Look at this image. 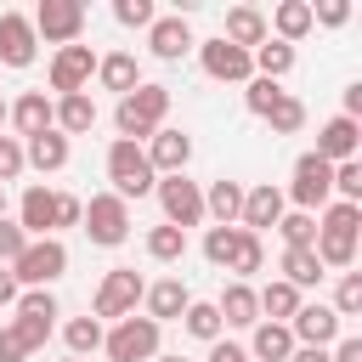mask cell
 <instances>
[{
	"instance_id": "e575fe53",
	"label": "cell",
	"mask_w": 362,
	"mask_h": 362,
	"mask_svg": "<svg viewBox=\"0 0 362 362\" xmlns=\"http://www.w3.org/2000/svg\"><path fill=\"white\" fill-rule=\"evenodd\" d=\"M277 232H283V249H311V243H317V215H305V209H283Z\"/></svg>"
},
{
	"instance_id": "d6a6232c",
	"label": "cell",
	"mask_w": 362,
	"mask_h": 362,
	"mask_svg": "<svg viewBox=\"0 0 362 362\" xmlns=\"http://www.w3.org/2000/svg\"><path fill=\"white\" fill-rule=\"evenodd\" d=\"M322 277H328V272H322V260H317L311 249H283V283H294V288L305 294V288H317Z\"/></svg>"
},
{
	"instance_id": "7a4b0ae2",
	"label": "cell",
	"mask_w": 362,
	"mask_h": 362,
	"mask_svg": "<svg viewBox=\"0 0 362 362\" xmlns=\"http://www.w3.org/2000/svg\"><path fill=\"white\" fill-rule=\"evenodd\" d=\"M62 272H68V243L62 238H28V249L11 260L17 288H51Z\"/></svg>"
},
{
	"instance_id": "6da1fadb",
	"label": "cell",
	"mask_w": 362,
	"mask_h": 362,
	"mask_svg": "<svg viewBox=\"0 0 362 362\" xmlns=\"http://www.w3.org/2000/svg\"><path fill=\"white\" fill-rule=\"evenodd\" d=\"M164 113H170V85H136L130 96H119L113 107V124H119V141H147L153 130H164Z\"/></svg>"
},
{
	"instance_id": "5b68a950",
	"label": "cell",
	"mask_w": 362,
	"mask_h": 362,
	"mask_svg": "<svg viewBox=\"0 0 362 362\" xmlns=\"http://www.w3.org/2000/svg\"><path fill=\"white\" fill-rule=\"evenodd\" d=\"M79 221H85V232H90L96 249H119L130 238V204L119 192H90V204H85Z\"/></svg>"
},
{
	"instance_id": "ee69618b",
	"label": "cell",
	"mask_w": 362,
	"mask_h": 362,
	"mask_svg": "<svg viewBox=\"0 0 362 362\" xmlns=\"http://www.w3.org/2000/svg\"><path fill=\"white\" fill-rule=\"evenodd\" d=\"M334 192H339V204H362V164L356 158L334 164Z\"/></svg>"
},
{
	"instance_id": "91938a15",
	"label": "cell",
	"mask_w": 362,
	"mask_h": 362,
	"mask_svg": "<svg viewBox=\"0 0 362 362\" xmlns=\"http://www.w3.org/2000/svg\"><path fill=\"white\" fill-rule=\"evenodd\" d=\"M68 362H79V356H68Z\"/></svg>"
},
{
	"instance_id": "5bb4252c",
	"label": "cell",
	"mask_w": 362,
	"mask_h": 362,
	"mask_svg": "<svg viewBox=\"0 0 362 362\" xmlns=\"http://www.w3.org/2000/svg\"><path fill=\"white\" fill-rule=\"evenodd\" d=\"M40 57V34L23 11H0V62L6 68H28Z\"/></svg>"
},
{
	"instance_id": "f35d334b",
	"label": "cell",
	"mask_w": 362,
	"mask_h": 362,
	"mask_svg": "<svg viewBox=\"0 0 362 362\" xmlns=\"http://www.w3.org/2000/svg\"><path fill=\"white\" fill-rule=\"evenodd\" d=\"M260 266H266V249H260V238H255V232H243V238H238V255H232V266H226V272H232L238 283H249Z\"/></svg>"
},
{
	"instance_id": "d590c367",
	"label": "cell",
	"mask_w": 362,
	"mask_h": 362,
	"mask_svg": "<svg viewBox=\"0 0 362 362\" xmlns=\"http://www.w3.org/2000/svg\"><path fill=\"white\" fill-rule=\"evenodd\" d=\"M238 238H243V226H209V232H204V260L226 272L232 255H238Z\"/></svg>"
},
{
	"instance_id": "f907efd6",
	"label": "cell",
	"mask_w": 362,
	"mask_h": 362,
	"mask_svg": "<svg viewBox=\"0 0 362 362\" xmlns=\"http://www.w3.org/2000/svg\"><path fill=\"white\" fill-rule=\"evenodd\" d=\"M79 215H85V204H79L74 192H57V232H62V226H79Z\"/></svg>"
},
{
	"instance_id": "52a82bcc",
	"label": "cell",
	"mask_w": 362,
	"mask_h": 362,
	"mask_svg": "<svg viewBox=\"0 0 362 362\" xmlns=\"http://www.w3.org/2000/svg\"><path fill=\"white\" fill-rule=\"evenodd\" d=\"M288 198H294V209L317 215V209L334 198V164L317 158V153H300V158H294V181H288Z\"/></svg>"
},
{
	"instance_id": "f6af8a7d",
	"label": "cell",
	"mask_w": 362,
	"mask_h": 362,
	"mask_svg": "<svg viewBox=\"0 0 362 362\" xmlns=\"http://www.w3.org/2000/svg\"><path fill=\"white\" fill-rule=\"evenodd\" d=\"M113 17L124 23V28H153V0H113Z\"/></svg>"
},
{
	"instance_id": "db71d44e",
	"label": "cell",
	"mask_w": 362,
	"mask_h": 362,
	"mask_svg": "<svg viewBox=\"0 0 362 362\" xmlns=\"http://www.w3.org/2000/svg\"><path fill=\"white\" fill-rule=\"evenodd\" d=\"M362 113V85H345V119Z\"/></svg>"
},
{
	"instance_id": "8d00e7d4",
	"label": "cell",
	"mask_w": 362,
	"mask_h": 362,
	"mask_svg": "<svg viewBox=\"0 0 362 362\" xmlns=\"http://www.w3.org/2000/svg\"><path fill=\"white\" fill-rule=\"evenodd\" d=\"M102 334H107V328H102L96 317H74V322L62 328V339H68V351H74L79 362H85L90 351H102Z\"/></svg>"
},
{
	"instance_id": "cb8c5ba5",
	"label": "cell",
	"mask_w": 362,
	"mask_h": 362,
	"mask_svg": "<svg viewBox=\"0 0 362 362\" xmlns=\"http://www.w3.org/2000/svg\"><path fill=\"white\" fill-rule=\"evenodd\" d=\"M266 34H272V28H266V11H255V6H232V11H226V28H221V40H226V45L255 51Z\"/></svg>"
},
{
	"instance_id": "681fc988",
	"label": "cell",
	"mask_w": 362,
	"mask_h": 362,
	"mask_svg": "<svg viewBox=\"0 0 362 362\" xmlns=\"http://www.w3.org/2000/svg\"><path fill=\"white\" fill-rule=\"evenodd\" d=\"M23 356H34V351H28V345H23V334L6 322V328H0V362H23Z\"/></svg>"
},
{
	"instance_id": "f1b7e54d",
	"label": "cell",
	"mask_w": 362,
	"mask_h": 362,
	"mask_svg": "<svg viewBox=\"0 0 362 362\" xmlns=\"http://www.w3.org/2000/svg\"><path fill=\"white\" fill-rule=\"evenodd\" d=\"M266 28H277L272 40H283V45L305 40V34H311V0H283V6L272 11V23H266Z\"/></svg>"
},
{
	"instance_id": "44dd1931",
	"label": "cell",
	"mask_w": 362,
	"mask_h": 362,
	"mask_svg": "<svg viewBox=\"0 0 362 362\" xmlns=\"http://www.w3.org/2000/svg\"><path fill=\"white\" fill-rule=\"evenodd\" d=\"M6 119L17 124V136L28 141V136H40V130H57L51 119H57V107H51V96L45 90H23L11 107H6Z\"/></svg>"
},
{
	"instance_id": "e0dca14e",
	"label": "cell",
	"mask_w": 362,
	"mask_h": 362,
	"mask_svg": "<svg viewBox=\"0 0 362 362\" xmlns=\"http://www.w3.org/2000/svg\"><path fill=\"white\" fill-rule=\"evenodd\" d=\"M277 221H283V192H277L272 181H260V187H243V209H238V226L260 238V226H277Z\"/></svg>"
},
{
	"instance_id": "d4e9b609",
	"label": "cell",
	"mask_w": 362,
	"mask_h": 362,
	"mask_svg": "<svg viewBox=\"0 0 362 362\" xmlns=\"http://www.w3.org/2000/svg\"><path fill=\"white\" fill-rule=\"evenodd\" d=\"M215 311H221V322H226V328H255V322H260V305H255V288H249V283H238V277H232V283L221 288V300H215Z\"/></svg>"
},
{
	"instance_id": "2e32d148",
	"label": "cell",
	"mask_w": 362,
	"mask_h": 362,
	"mask_svg": "<svg viewBox=\"0 0 362 362\" xmlns=\"http://www.w3.org/2000/svg\"><path fill=\"white\" fill-rule=\"evenodd\" d=\"M356 147H362V124L356 119H345V113H334L322 130H317V158H328V164H345V158H356Z\"/></svg>"
},
{
	"instance_id": "9c48e42d",
	"label": "cell",
	"mask_w": 362,
	"mask_h": 362,
	"mask_svg": "<svg viewBox=\"0 0 362 362\" xmlns=\"http://www.w3.org/2000/svg\"><path fill=\"white\" fill-rule=\"evenodd\" d=\"M153 192H158V204H164V226H198L204 221V192H198V181H187V175H158L153 181Z\"/></svg>"
},
{
	"instance_id": "bcb514c9",
	"label": "cell",
	"mask_w": 362,
	"mask_h": 362,
	"mask_svg": "<svg viewBox=\"0 0 362 362\" xmlns=\"http://www.w3.org/2000/svg\"><path fill=\"white\" fill-rule=\"evenodd\" d=\"M23 249H28V232H23L17 221H6V215H0V266H11Z\"/></svg>"
},
{
	"instance_id": "9f6ffc18",
	"label": "cell",
	"mask_w": 362,
	"mask_h": 362,
	"mask_svg": "<svg viewBox=\"0 0 362 362\" xmlns=\"http://www.w3.org/2000/svg\"><path fill=\"white\" fill-rule=\"evenodd\" d=\"M6 107H11V102H6V96H0V124H6Z\"/></svg>"
},
{
	"instance_id": "ffe728a7",
	"label": "cell",
	"mask_w": 362,
	"mask_h": 362,
	"mask_svg": "<svg viewBox=\"0 0 362 362\" xmlns=\"http://www.w3.org/2000/svg\"><path fill=\"white\" fill-rule=\"evenodd\" d=\"M141 300H147V311H141V317H153V322L164 328V322H181V311L192 305V288H187L181 277H158Z\"/></svg>"
},
{
	"instance_id": "ab89813d",
	"label": "cell",
	"mask_w": 362,
	"mask_h": 362,
	"mask_svg": "<svg viewBox=\"0 0 362 362\" xmlns=\"http://www.w3.org/2000/svg\"><path fill=\"white\" fill-rule=\"evenodd\" d=\"M283 96H288V90H283L277 79H260V74H255V79L243 85V102H249V113H260V119H266V113H272V107H277Z\"/></svg>"
},
{
	"instance_id": "836d02e7",
	"label": "cell",
	"mask_w": 362,
	"mask_h": 362,
	"mask_svg": "<svg viewBox=\"0 0 362 362\" xmlns=\"http://www.w3.org/2000/svg\"><path fill=\"white\" fill-rule=\"evenodd\" d=\"M181 328H187L192 339H204V345H215L226 322H221V311H215V300H192V305L181 311Z\"/></svg>"
},
{
	"instance_id": "f546056e",
	"label": "cell",
	"mask_w": 362,
	"mask_h": 362,
	"mask_svg": "<svg viewBox=\"0 0 362 362\" xmlns=\"http://www.w3.org/2000/svg\"><path fill=\"white\" fill-rule=\"evenodd\" d=\"M238 209H243V187L238 181H209V192H204V215H215V226H238Z\"/></svg>"
},
{
	"instance_id": "4316f807",
	"label": "cell",
	"mask_w": 362,
	"mask_h": 362,
	"mask_svg": "<svg viewBox=\"0 0 362 362\" xmlns=\"http://www.w3.org/2000/svg\"><path fill=\"white\" fill-rule=\"evenodd\" d=\"M255 305H260V322H288L305 300H300V288L294 283H283V277H272L266 288H255Z\"/></svg>"
},
{
	"instance_id": "11a10c76",
	"label": "cell",
	"mask_w": 362,
	"mask_h": 362,
	"mask_svg": "<svg viewBox=\"0 0 362 362\" xmlns=\"http://www.w3.org/2000/svg\"><path fill=\"white\" fill-rule=\"evenodd\" d=\"M288 362H328V351H311V345H294V356Z\"/></svg>"
},
{
	"instance_id": "30bf717a",
	"label": "cell",
	"mask_w": 362,
	"mask_h": 362,
	"mask_svg": "<svg viewBox=\"0 0 362 362\" xmlns=\"http://www.w3.org/2000/svg\"><path fill=\"white\" fill-rule=\"evenodd\" d=\"M28 23H34V34L51 40V45H79V34H85V6H79V0H40V11H34Z\"/></svg>"
},
{
	"instance_id": "277c9868",
	"label": "cell",
	"mask_w": 362,
	"mask_h": 362,
	"mask_svg": "<svg viewBox=\"0 0 362 362\" xmlns=\"http://www.w3.org/2000/svg\"><path fill=\"white\" fill-rule=\"evenodd\" d=\"M107 181H113V192L130 204V198H147L153 192V164H147V153H141V141H113L107 147Z\"/></svg>"
},
{
	"instance_id": "ac0fdd59",
	"label": "cell",
	"mask_w": 362,
	"mask_h": 362,
	"mask_svg": "<svg viewBox=\"0 0 362 362\" xmlns=\"http://www.w3.org/2000/svg\"><path fill=\"white\" fill-rule=\"evenodd\" d=\"M147 45H153V57L158 62H181L198 40H192V28H187V17L175 11V17H153V28H147Z\"/></svg>"
},
{
	"instance_id": "680465c9",
	"label": "cell",
	"mask_w": 362,
	"mask_h": 362,
	"mask_svg": "<svg viewBox=\"0 0 362 362\" xmlns=\"http://www.w3.org/2000/svg\"><path fill=\"white\" fill-rule=\"evenodd\" d=\"M0 215H6V192H0Z\"/></svg>"
},
{
	"instance_id": "484cf974",
	"label": "cell",
	"mask_w": 362,
	"mask_h": 362,
	"mask_svg": "<svg viewBox=\"0 0 362 362\" xmlns=\"http://www.w3.org/2000/svg\"><path fill=\"white\" fill-rule=\"evenodd\" d=\"M96 79H102V90L130 96V90L141 85V62H136L130 51H107V57H96Z\"/></svg>"
},
{
	"instance_id": "8992f818",
	"label": "cell",
	"mask_w": 362,
	"mask_h": 362,
	"mask_svg": "<svg viewBox=\"0 0 362 362\" xmlns=\"http://www.w3.org/2000/svg\"><path fill=\"white\" fill-rule=\"evenodd\" d=\"M141 294H147L141 272H136V266H113V272L102 277V288H96L90 317H96V322H119V317H130V311L141 305Z\"/></svg>"
},
{
	"instance_id": "d6986e66",
	"label": "cell",
	"mask_w": 362,
	"mask_h": 362,
	"mask_svg": "<svg viewBox=\"0 0 362 362\" xmlns=\"http://www.w3.org/2000/svg\"><path fill=\"white\" fill-rule=\"evenodd\" d=\"M17 226L28 238H57V192L51 187H28L17 204Z\"/></svg>"
},
{
	"instance_id": "7c38bea8",
	"label": "cell",
	"mask_w": 362,
	"mask_h": 362,
	"mask_svg": "<svg viewBox=\"0 0 362 362\" xmlns=\"http://www.w3.org/2000/svg\"><path fill=\"white\" fill-rule=\"evenodd\" d=\"M90 74H96V51L90 45H57L51 51V90L57 96L90 90Z\"/></svg>"
},
{
	"instance_id": "9a60e30c",
	"label": "cell",
	"mask_w": 362,
	"mask_h": 362,
	"mask_svg": "<svg viewBox=\"0 0 362 362\" xmlns=\"http://www.w3.org/2000/svg\"><path fill=\"white\" fill-rule=\"evenodd\" d=\"M141 153H147L153 175H187V158H192V136H187V130H153Z\"/></svg>"
},
{
	"instance_id": "4fadbf2b",
	"label": "cell",
	"mask_w": 362,
	"mask_h": 362,
	"mask_svg": "<svg viewBox=\"0 0 362 362\" xmlns=\"http://www.w3.org/2000/svg\"><path fill=\"white\" fill-rule=\"evenodd\" d=\"M288 334H294V345H311V351H328L339 334H345V322L334 317V305H322V300H311V305H300L294 317H288Z\"/></svg>"
},
{
	"instance_id": "f5cc1de1",
	"label": "cell",
	"mask_w": 362,
	"mask_h": 362,
	"mask_svg": "<svg viewBox=\"0 0 362 362\" xmlns=\"http://www.w3.org/2000/svg\"><path fill=\"white\" fill-rule=\"evenodd\" d=\"M17 277H11V266H0V305H17Z\"/></svg>"
},
{
	"instance_id": "7402d4cb",
	"label": "cell",
	"mask_w": 362,
	"mask_h": 362,
	"mask_svg": "<svg viewBox=\"0 0 362 362\" xmlns=\"http://www.w3.org/2000/svg\"><path fill=\"white\" fill-rule=\"evenodd\" d=\"M68 158H74V147H68V136H62V130H40V136H28V141H23V164H34L40 175H57Z\"/></svg>"
},
{
	"instance_id": "3957f363",
	"label": "cell",
	"mask_w": 362,
	"mask_h": 362,
	"mask_svg": "<svg viewBox=\"0 0 362 362\" xmlns=\"http://www.w3.org/2000/svg\"><path fill=\"white\" fill-rule=\"evenodd\" d=\"M158 339H164V328L153 322V317H119L107 334H102V351L113 356V362H153L158 356Z\"/></svg>"
},
{
	"instance_id": "816d5d0a",
	"label": "cell",
	"mask_w": 362,
	"mask_h": 362,
	"mask_svg": "<svg viewBox=\"0 0 362 362\" xmlns=\"http://www.w3.org/2000/svg\"><path fill=\"white\" fill-rule=\"evenodd\" d=\"M328 362H362V339L356 334H339L334 351H328Z\"/></svg>"
},
{
	"instance_id": "7bdbcfd3",
	"label": "cell",
	"mask_w": 362,
	"mask_h": 362,
	"mask_svg": "<svg viewBox=\"0 0 362 362\" xmlns=\"http://www.w3.org/2000/svg\"><path fill=\"white\" fill-rule=\"evenodd\" d=\"M266 124H272L277 136H294V130L305 124V102H300V96H283V102L266 113Z\"/></svg>"
},
{
	"instance_id": "1f68e13d",
	"label": "cell",
	"mask_w": 362,
	"mask_h": 362,
	"mask_svg": "<svg viewBox=\"0 0 362 362\" xmlns=\"http://www.w3.org/2000/svg\"><path fill=\"white\" fill-rule=\"evenodd\" d=\"M249 62H255V74H260V79H283V74L294 68V45H283V40H272V34H266V40L249 51Z\"/></svg>"
},
{
	"instance_id": "8fae6325",
	"label": "cell",
	"mask_w": 362,
	"mask_h": 362,
	"mask_svg": "<svg viewBox=\"0 0 362 362\" xmlns=\"http://www.w3.org/2000/svg\"><path fill=\"white\" fill-rule=\"evenodd\" d=\"M192 51H198V68H204L209 79H221V85H249V79H255V62H249V51L226 45L221 34H215V40H198Z\"/></svg>"
},
{
	"instance_id": "603a6c76",
	"label": "cell",
	"mask_w": 362,
	"mask_h": 362,
	"mask_svg": "<svg viewBox=\"0 0 362 362\" xmlns=\"http://www.w3.org/2000/svg\"><path fill=\"white\" fill-rule=\"evenodd\" d=\"M288 356H294L288 322H255L249 328V362H288Z\"/></svg>"
},
{
	"instance_id": "c3c4849f",
	"label": "cell",
	"mask_w": 362,
	"mask_h": 362,
	"mask_svg": "<svg viewBox=\"0 0 362 362\" xmlns=\"http://www.w3.org/2000/svg\"><path fill=\"white\" fill-rule=\"evenodd\" d=\"M345 17H351L345 0H322V6H311V28H317V23H322V28H339Z\"/></svg>"
},
{
	"instance_id": "6f0895ef",
	"label": "cell",
	"mask_w": 362,
	"mask_h": 362,
	"mask_svg": "<svg viewBox=\"0 0 362 362\" xmlns=\"http://www.w3.org/2000/svg\"><path fill=\"white\" fill-rule=\"evenodd\" d=\"M153 362H187V356H153Z\"/></svg>"
},
{
	"instance_id": "b9f144b4",
	"label": "cell",
	"mask_w": 362,
	"mask_h": 362,
	"mask_svg": "<svg viewBox=\"0 0 362 362\" xmlns=\"http://www.w3.org/2000/svg\"><path fill=\"white\" fill-rule=\"evenodd\" d=\"M317 232H362V204H322V226Z\"/></svg>"
},
{
	"instance_id": "4dcf8cb0",
	"label": "cell",
	"mask_w": 362,
	"mask_h": 362,
	"mask_svg": "<svg viewBox=\"0 0 362 362\" xmlns=\"http://www.w3.org/2000/svg\"><path fill=\"white\" fill-rule=\"evenodd\" d=\"M311 255L322 260V272H328V266H334V272H351V266H356V238H351V232H317Z\"/></svg>"
},
{
	"instance_id": "74e56055",
	"label": "cell",
	"mask_w": 362,
	"mask_h": 362,
	"mask_svg": "<svg viewBox=\"0 0 362 362\" xmlns=\"http://www.w3.org/2000/svg\"><path fill=\"white\" fill-rule=\"evenodd\" d=\"M147 255L164 260V266H175V260L187 255V232H181V226H153V232H147Z\"/></svg>"
},
{
	"instance_id": "7dc6e473",
	"label": "cell",
	"mask_w": 362,
	"mask_h": 362,
	"mask_svg": "<svg viewBox=\"0 0 362 362\" xmlns=\"http://www.w3.org/2000/svg\"><path fill=\"white\" fill-rule=\"evenodd\" d=\"M28 164H23V141L17 136H0V181H17Z\"/></svg>"
},
{
	"instance_id": "60d3db41",
	"label": "cell",
	"mask_w": 362,
	"mask_h": 362,
	"mask_svg": "<svg viewBox=\"0 0 362 362\" xmlns=\"http://www.w3.org/2000/svg\"><path fill=\"white\" fill-rule=\"evenodd\" d=\"M334 317H362V272H339V288H334Z\"/></svg>"
},
{
	"instance_id": "83f0119b",
	"label": "cell",
	"mask_w": 362,
	"mask_h": 362,
	"mask_svg": "<svg viewBox=\"0 0 362 362\" xmlns=\"http://www.w3.org/2000/svg\"><path fill=\"white\" fill-rule=\"evenodd\" d=\"M51 107H57V119H51V124H57L62 136H85V130L96 124V102H90V90H74V96H57Z\"/></svg>"
},
{
	"instance_id": "ba28073f",
	"label": "cell",
	"mask_w": 362,
	"mask_h": 362,
	"mask_svg": "<svg viewBox=\"0 0 362 362\" xmlns=\"http://www.w3.org/2000/svg\"><path fill=\"white\" fill-rule=\"evenodd\" d=\"M57 317H62V311H57V294H51V288H23V294H17V317H11V328L23 334L28 351H40V345L51 339Z\"/></svg>"
}]
</instances>
